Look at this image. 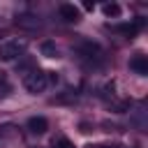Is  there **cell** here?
Wrapping results in <instances>:
<instances>
[{"label":"cell","mask_w":148,"mask_h":148,"mask_svg":"<svg viewBox=\"0 0 148 148\" xmlns=\"http://www.w3.org/2000/svg\"><path fill=\"white\" fill-rule=\"evenodd\" d=\"M102 12H104V16H106V18H118L123 9H120V5H118V2H106V5L102 7Z\"/></svg>","instance_id":"obj_7"},{"label":"cell","mask_w":148,"mask_h":148,"mask_svg":"<svg viewBox=\"0 0 148 148\" xmlns=\"http://www.w3.org/2000/svg\"><path fill=\"white\" fill-rule=\"evenodd\" d=\"M53 148H74V143H72L69 139L60 136V139H56V141H53Z\"/></svg>","instance_id":"obj_8"},{"label":"cell","mask_w":148,"mask_h":148,"mask_svg":"<svg viewBox=\"0 0 148 148\" xmlns=\"http://www.w3.org/2000/svg\"><path fill=\"white\" fill-rule=\"evenodd\" d=\"M39 51H42V56H44V58H60V51H58L56 42H51V39L42 42V44H39Z\"/></svg>","instance_id":"obj_6"},{"label":"cell","mask_w":148,"mask_h":148,"mask_svg":"<svg viewBox=\"0 0 148 148\" xmlns=\"http://www.w3.org/2000/svg\"><path fill=\"white\" fill-rule=\"evenodd\" d=\"M102 148H120V146H102Z\"/></svg>","instance_id":"obj_10"},{"label":"cell","mask_w":148,"mask_h":148,"mask_svg":"<svg viewBox=\"0 0 148 148\" xmlns=\"http://www.w3.org/2000/svg\"><path fill=\"white\" fill-rule=\"evenodd\" d=\"M23 49H25V42H21V39H7V42H2L0 44V62L16 60L23 53Z\"/></svg>","instance_id":"obj_2"},{"label":"cell","mask_w":148,"mask_h":148,"mask_svg":"<svg viewBox=\"0 0 148 148\" xmlns=\"http://www.w3.org/2000/svg\"><path fill=\"white\" fill-rule=\"evenodd\" d=\"M28 130H30L32 134H44V132L49 130V120H46L44 116H32V118L28 120Z\"/></svg>","instance_id":"obj_4"},{"label":"cell","mask_w":148,"mask_h":148,"mask_svg":"<svg viewBox=\"0 0 148 148\" xmlns=\"http://www.w3.org/2000/svg\"><path fill=\"white\" fill-rule=\"evenodd\" d=\"M83 9H88V12H92V9H95V5H92V2H86V5H83Z\"/></svg>","instance_id":"obj_9"},{"label":"cell","mask_w":148,"mask_h":148,"mask_svg":"<svg viewBox=\"0 0 148 148\" xmlns=\"http://www.w3.org/2000/svg\"><path fill=\"white\" fill-rule=\"evenodd\" d=\"M46 86H49V81H46V72H42V69H32V72L25 74V79H23V88H25L30 95L44 92Z\"/></svg>","instance_id":"obj_1"},{"label":"cell","mask_w":148,"mask_h":148,"mask_svg":"<svg viewBox=\"0 0 148 148\" xmlns=\"http://www.w3.org/2000/svg\"><path fill=\"white\" fill-rule=\"evenodd\" d=\"M130 69L132 72H136V74H148V58L146 56H134V58H130Z\"/></svg>","instance_id":"obj_5"},{"label":"cell","mask_w":148,"mask_h":148,"mask_svg":"<svg viewBox=\"0 0 148 148\" xmlns=\"http://www.w3.org/2000/svg\"><path fill=\"white\" fill-rule=\"evenodd\" d=\"M60 16L67 21V23H76L79 18H81V12H79V7L76 5H69V2H65V5H60Z\"/></svg>","instance_id":"obj_3"}]
</instances>
